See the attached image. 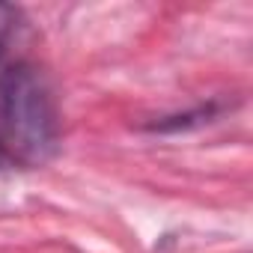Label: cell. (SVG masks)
<instances>
[{"instance_id": "obj_1", "label": "cell", "mask_w": 253, "mask_h": 253, "mask_svg": "<svg viewBox=\"0 0 253 253\" xmlns=\"http://www.w3.org/2000/svg\"><path fill=\"white\" fill-rule=\"evenodd\" d=\"M57 107L42 72L24 60L0 66V146L24 164H45L57 152Z\"/></svg>"}, {"instance_id": "obj_2", "label": "cell", "mask_w": 253, "mask_h": 253, "mask_svg": "<svg viewBox=\"0 0 253 253\" xmlns=\"http://www.w3.org/2000/svg\"><path fill=\"white\" fill-rule=\"evenodd\" d=\"M211 116V107H200L194 113H182V116H167L161 122H152L149 125V131H179V128H191V125H200L203 119L209 122Z\"/></svg>"}, {"instance_id": "obj_3", "label": "cell", "mask_w": 253, "mask_h": 253, "mask_svg": "<svg viewBox=\"0 0 253 253\" xmlns=\"http://www.w3.org/2000/svg\"><path fill=\"white\" fill-rule=\"evenodd\" d=\"M0 161H6V152H3V146H0Z\"/></svg>"}]
</instances>
